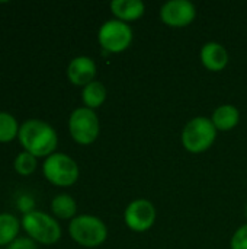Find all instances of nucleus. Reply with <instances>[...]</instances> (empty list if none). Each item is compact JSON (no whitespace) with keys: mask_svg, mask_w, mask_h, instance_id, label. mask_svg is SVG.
I'll use <instances>...</instances> for the list:
<instances>
[{"mask_svg":"<svg viewBox=\"0 0 247 249\" xmlns=\"http://www.w3.org/2000/svg\"><path fill=\"white\" fill-rule=\"evenodd\" d=\"M111 10L118 20L127 23L141 18L144 15L146 6L141 0H114L111 3Z\"/></svg>","mask_w":247,"mask_h":249,"instance_id":"nucleus-12","label":"nucleus"},{"mask_svg":"<svg viewBox=\"0 0 247 249\" xmlns=\"http://www.w3.org/2000/svg\"><path fill=\"white\" fill-rule=\"evenodd\" d=\"M201 61L211 71H221L229 64V53L218 42H207L201 48Z\"/></svg>","mask_w":247,"mask_h":249,"instance_id":"nucleus-11","label":"nucleus"},{"mask_svg":"<svg viewBox=\"0 0 247 249\" xmlns=\"http://www.w3.org/2000/svg\"><path fill=\"white\" fill-rule=\"evenodd\" d=\"M231 249H247V223L236 231L230 242Z\"/></svg>","mask_w":247,"mask_h":249,"instance_id":"nucleus-19","label":"nucleus"},{"mask_svg":"<svg viewBox=\"0 0 247 249\" xmlns=\"http://www.w3.org/2000/svg\"><path fill=\"white\" fill-rule=\"evenodd\" d=\"M217 128L207 117H195L182 131V144L191 153L207 152L215 142Z\"/></svg>","mask_w":247,"mask_h":249,"instance_id":"nucleus-3","label":"nucleus"},{"mask_svg":"<svg viewBox=\"0 0 247 249\" xmlns=\"http://www.w3.org/2000/svg\"><path fill=\"white\" fill-rule=\"evenodd\" d=\"M6 249H36V245L32 239L19 238V239H15L10 245H7Z\"/></svg>","mask_w":247,"mask_h":249,"instance_id":"nucleus-20","label":"nucleus"},{"mask_svg":"<svg viewBox=\"0 0 247 249\" xmlns=\"http://www.w3.org/2000/svg\"><path fill=\"white\" fill-rule=\"evenodd\" d=\"M125 225L134 232L148 231L156 220V209L151 201L146 198H138L131 201L124 213Z\"/></svg>","mask_w":247,"mask_h":249,"instance_id":"nucleus-8","label":"nucleus"},{"mask_svg":"<svg viewBox=\"0 0 247 249\" xmlns=\"http://www.w3.org/2000/svg\"><path fill=\"white\" fill-rule=\"evenodd\" d=\"M51 210L60 219H71L77 212V204L71 196L60 194V196L54 197V200L51 203Z\"/></svg>","mask_w":247,"mask_h":249,"instance_id":"nucleus-15","label":"nucleus"},{"mask_svg":"<svg viewBox=\"0 0 247 249\" xmlns=\"http://www.w3.org/2000/svg\"><path fill=\"white\" fill-rule=\"evenodd\" d=\"M19 134V127L15 120L7 112H0V143H9Z\"/></svg>","mask_w":247,"mask_h":249,"instance_id":"nucleus-17","label":"nucleus"},{"mask_svg":"<svg viewBox=\"0 0 247 249\" xmlns=\"http://www.w3.org/2000/svg\"><path fill=\"white\" fill-rule=\"evenodd\" d=\"M67 76L73 85L84 88L93 82V79L96 76V64L87 55L76 57L70 61V64L67 67Z\"/></svg>","mask_w":247,"mask_h":249,"instance_id":"nucleus-10","label":"nucleus"},{"mask_svg":"<svg viewBox=\"0 0 247 249\" xmlns=\"http://www.w3.org/2000/svg\"><path fill=\"white\" fill-rule=\"evenodd\" d=\"M45 178L57 187H70L79 178L77 163L64 153H52L44 162Z\"/></svg>","mask_w":247,"mask_h":249,"instance_id":"nucleus-5","label":"nucleus"},{"mask_svg":"<svg viewBox=\"0 0 247 249\" xmlns=\"http://www.w3.org/2000/svg\"><path fill=\"white\" fill-rule=\"evenodd\" d=\"M68 232L73 241L84 248H96L102 245L108 238L106 225L99 217L90 214L74 217L70 222Z\"/></svg>","mask_w":247,"mask_h":249,"instance_id":"nucleus-2","label":"nucleus"},{"mask_svg":"<svg viewBox=\"0 0 247 249\" xmlns=\"http://www.w3.org/2000/svg\"><path fill=\"white\" fill-rule=\"evenodd\" d=\"M68 130L76 143L83 146L92 144L99 136L98 115L90 108H77L70 115Z\"/></svg>","mask_w":247,"mask_h":249,"instance_id":"nucleus-6","label":"nucleus"},{"mask_svg":"<svg viewBox=\"0 0 247 249\" xmlns=\"http://www.w3.org/2000/svg\"><path fill=\"white\" fill-rule=\"evenodd\" d=\"M22 226L31 239L44 245H52L61 238L60 225L51 216L41 212L26 213L22 219Z\"/></svg>","mask_w":247,"mask_h":249,"instance_id":"nucleus-4","label":"nucleus"},{"mask_svg":"<svg viewBox=\"0 0 247 249\" xmlns=\"http://www.w3.org/2000/svg\"><path fill=\"white\" fill-rule=\"evenodd\" d=\"M197 9L188 0H170L160 7V19L172 28H185L194 22Z\"/></svg>","mask_w":247,"mask_h":249,"instance_id":"nucleus-9","label":"nucleus"},{"mask_svg":"<svg viewBox=\"0 0 247 249\" xmlns=\"http://www.w3.org/2000/svg\"><path fill=\"white\" fill-rule=\"evenodd\" d=\"M36 169V158L28 152L19 153L15 159V171L19 175L28 177Z\"/></svg>","mask_w":247,"mask_h":249,"instance_id":"nucleus-18","label":"nucleus"},{"mask_svg":"<svg viewBox=\"0 0 247 249\" xmlns=\"http://www.w3.org/2000/svg\"><path fill=\"white\" fill-rule=\"evenodd\" d=\"M17 136L25 152L33 155L35 158L51 156L57 149V133L49 124L44 121L29 120L23 123Z\"/></svg>","mask_w":247,"mask_h":249,"instance_id":"nucleus-1","label":"nucleus"},{"mask_svg":"<svg viewBox=\"0 0 247 249\" xmlns=\"http://www.w3.org/2000/svg\"><path fill=\"white\" fill-rule=\"evenodd\" d=\"M246 217H247V206H246Z\"/></svg>","mask_w":247,"mask_h":249,"instance_id":"nucleus-21","label":"nucleus"},{"mask_svg":"<svg viewBox=\"0 0 247 249\" xmlns=\"http://www.w3.org/2000/svg\"><path fill=\"white\" fill-rule=\"evenodd\" d=\"M98 39L100 47L108 53H122L132 41V29L122 20H106L99 29Z\"/></svg>","mask_w":247,"mask_h":249,"instance_id":"nucleus-7","label":"nucleus"},{"mask_svg":"<svg viewBox=\"0 0 247 249\" xmlns=\"http://www.w3.org/2000/svg\"><path fill=\"white\" fill-rule=\"evenodd\" d=\"M240 120V112L236 107L233 105H221L218 107L211 121L214 124V127L220 131H230L233 130Z\"/></svg>","mask_w":247,"mask_h":249,"instance_id":"nucleus-13","label":"nucleus"},{"mask_svg":"<svg viewBox=\"0 0 247 249\" xmlns=\"http://www.w3.org/2000/svg\"><path fill=\"white\" fill-rule=\"evenodd\" d=\"M19 232V220L13 214H0V247L10 245Z\"/></svg>","mask_w":247,"mask_h":249,"instance_id":"nucleus-16","label":"nucleus"},{"mask_svg":"<svg viewBox=\"0 0 247 249\" xmlns=\"http://www.w3.org/2000/svg\"><path fill=\"white\" fill-rule=\"evenodd\" d=\"M82 99H83L86 108H90V109L99 108L106 99V88L100 82L93 80L92 83H89L87 86L83 88Z\"/></svg>","mask_w":247,"mask_h":249,"instance_id":"nucleus-14","label":"nucleus"}]
</instances>
